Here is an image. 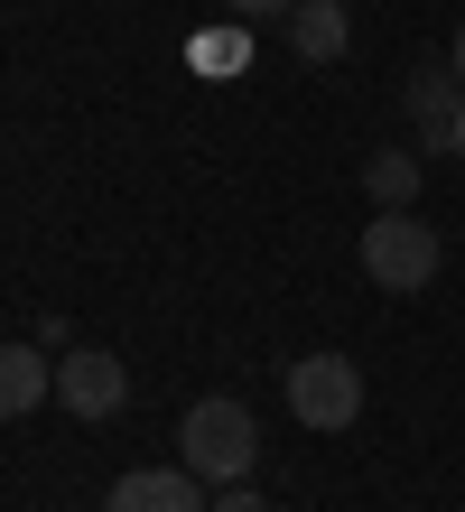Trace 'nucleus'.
Returning <instances> with one entry per match:
<instances>
[{
	"label": "nucleus",
	"mask_w": 465,
	"mask_h": 512,
	"mask_svg": "<svg viewBox=\"0 0 465 512\" xmlns=\"http://www.w3.org/2000/svg\"><path fill=\"white\" fill-rule=\"evenodd\" d=\"M252 457H261V419L233 401V391H205V401H186V419H177V466H196L214 494L224 485H242L252 475Z\"/></svg>",
	"instance_id": "obj_1"
},
{
	"label": "nucleus",
	"mask_w": 465,
	"mask_h": 512,
	"mask_svg": "<svg viewBox=\"0 0 465 512\" xmlns=\"http://www.w3.org/2000/svg\"><path fill=\"white\" fill-rule=\"evenodd\" d=\"M438 270H447V243H438V224H419V205H372V224H363V280L372 289L419 298Z\"/></svg>",
	"instance_id": "obj_2"
},
{
	"label": "nucleus",
	"mask_w": 465,
	"mask_h": 512,
	"mask_svg": "<svg viewBox=\"0 0 465 512\" xmlns=\"http://www.w3.org/2000/svg\"><path fill=\"white\" fill-rule=\"evenodd\" d=\"M289 410H298V429H354L363 419V364L354 354H298L289 364Z\"/></svg>",
	"instance_id": "obj_3"
},
{
	"label": "nucleus",
	"mask_w": 465,
	"mask_h": 512,
	"mask_svg": "<svg viewBox=\"0 0 465 512\" xmlns=\"http://www.w3.org/2000/svg\"><path fill=\"white\" fill-rule=\"evenodd\" d=\"M56 401H66L75 419H112L121 401H131V373H121L103 345H66L56 354Z\"/></svg>",
	"instance_id": "obj_4"
},
{
	"label": "nucleus",
	"mask_w": 465,
	"mask_h": 512,
	"mask_svg": "<svg viewBox=\"0 0 465 512\" xmlns=\"http://www.w3.org/2000/svg\"><path fill=\"white\" fill-rule=\"evenodd\" d=\"M103 512H214V494L196 466H131V475H112Z\"/></svg>",
	"instance_id": "obj_5"
},
{
	"label": "nucleus",
	"mask_w": 465,
	"mask_h": 512,
	"mask_svg": "<svg viewBox=\"0 0 465 512\" xmlns=\"http://www.w3.org/2000/svg\"><path fill=\"white\" fill-rule=\"evenodd\" d=\"M456 112H465V75H456V56L447 66H410V122L428 149H456Z\"/></svg>",
	"instance_id": "obj_6"
},
{
	"label": "nucleus",
	"mask_w": 465,
	"mask_h": 512,
	"mask_svg": "<svg viewBox=\"0 0 465 512\" xmlns=\"http://www.w3.org/2000/svg\"><path fill=\"white\" fill-rule=\"evenodd\" d=\"M345 47H354L345 0H298V10H289V56H298V66H335Z\"/></svg>",
	"instance_id": "obj_7"
},
{
	"label": "nucleus",
	"mask_w": 465,
	"mask_h": 512,
	"mask_svg": "<svg viewBox=\"0 0 465 512\" xmlns=\"http://www.w3.org/2000/svg\"><path fill=\"white\" fill-rule=\"evenodd\" d=\"M47 391H56V354L47 345H0V419L38 410Z\"/></svg>",
	"instance_id": "obj_8"
},
{
	"label": "nucleus",
	"mask_w": 465,
	"mask_h": 512,
	"mask_svg": "<svg viewBox=\"0 0 465 512\" xmlns=\"http://www.w3.org/2000/svg\"><path fill=\"white\" fill-rule=\"evenodd\" d=\"M363 187H372V205H419V149H372Z\"/></svg>",
	"instance_id": "obj_9"
},
{
	"label": "nucleus",
	"mask_w": 465,
	"mask_h": 512,
	"mask_svg": "<svg viewBox=\"0 0 465 512\" xmlns=\"http://www.w3.org/2000/svg\"><path fill=\"white\" fill-rule=\"evenodd\" d=\"M224 10H233V19H289L298 0H224Z\"/></svg>",
	"instance_id": "obj_10"
},
{
	"label": "nucleus",
	"mask_w": 465,
	"mask_h": 512,
	"mask_svg": "<svg viewBox=\"0 0 465 512\" xmlns=\"http://www.w3.org/2000/svg\"><path fill=\"white\" fill-rule=\"evenodd\" d=\"M214 512H270V503H261L252 485H224V494H214Z\"/></svg>",
	"instance_id": "obj_11"
},
{
	"label": "nucleus",
	"mask_w": 465,
	"mask_h": 512,
	"mask_svg": "<svg viewBox=\"0 0 465 512\" xmlns=\"http://www.w3.org/2000/svg\"><path fill=\"white\" fill-rule=\"evenodd\" d=\"M456 75H465V28H456Z\"/></svg>",
	"instance_id": "obj_12"
},
{
	"label": "nucleus",
	"mask_w": 465,
	"mask_h": 512,
	"mask_svg": "<svg viewBox=\"0 0 465 512\" xmlns=\"http://www.w3.org/2000/svg\"><path fill=\"white\" fill-rule=\"evenodd\" d=\"M456 159H465V112H456Z\"/></svg>",
	"instance_id": "obj_13"
}]
</instances>
